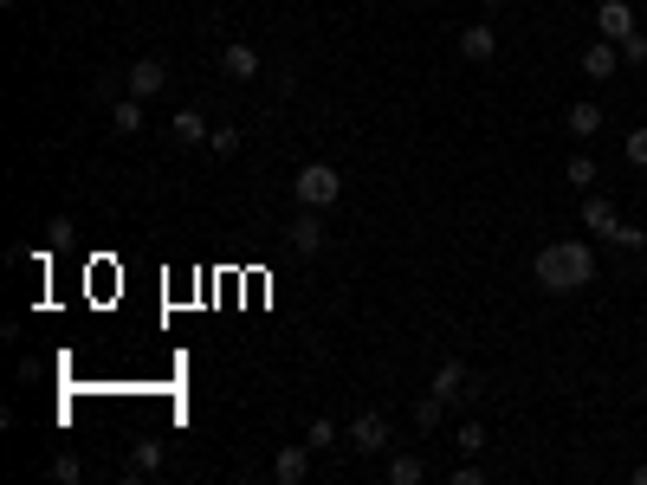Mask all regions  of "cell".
Listing matches in <instances>:
<instances>
[{
    "instance_id": "obj_17",
    "label": "cell",
    "mask_w": 647,
    "mask_h": 485,
    "mask_svg": "<svg viewBox=\"0 0 647 485\" xmlns=\"http://www.w3.org/2000/svg\"><path fill=\"white\" fill-rule=\"evenodd\" d=\"M130 473L136 479H143V473H162V440H149V434L136 440V447H130Z\"/></svg>"
},
{
    "instance_id": "obj_14",
    "label": "cell",
    "mask_w": 647,
    "mask_h": 485,
    "mask_svg": "<svg viewBox=\"0 0 647 485\" xmlns=\"http://www.w3.org/2000/svg\"><path fill=\"white\" fill-rule=\"evenodd\" d=\"M292 246H298L305 259L324 246V220H318V207H305V214H298V227H292Z\"/></svg>"
},
{
    "instance_id": "obj_18",
    "label": "cell",
    "mask_w": 647,
    "mask_h": 485,
    "mask_svg": "<svg viewBox=\"0 0 647 485\" xmlns=\"http://www.w3.org/2000/svg\"><path fill=\"white\" fill-rule=\"evenodd\" d=\"M408 414H415V427H421V434H434V427L447 421V401H440L434 388H428V395H421V401H415V408H408Z\"/></svg>"
},
{
    "instance_id": "obj_28",
    "label": "cell",
    "mask_w": 647,
    "mask_h": 485,
    "mask_svg": "<svg viewBox=\"0 0 647 485\" xmlns=\"http://www.w3.org/2000/svg\"><path fill=\"white\" fill-rule=\"evenodd\" d=\"M0 7H20V0H0Z\"/></svg>"
},
{
    "instance_id": "obj_6",
    "label": "cell",
    "mask_w": 647,
    "mask_h": 485,
    "mask_svg": "<svg viewBox=\"0 0 647 485\" xmlns=\"http://www.w3.org/2000/svg\"><path fill=\"white\" fill-rule=\"evenodd\" d=\"M596 33L622 46V39L635 33V7H628V0H602V7H596Z\"/></svg>"
},
{
    "instance_id": "obj_23",
    "label": "cell",
    "mask_w": 647,
    "mask_h": 485,
    "mask_svg": "<svg viewBox=\"0 0 647 485\" xmlns=\"http://www.w3.org/2000/svg\"><path fill=\"white\" fill-rule=\"evenodd\" d=\"M208 149H214V156H233V149H240V130H233V123H220V130H208Z\"/></svg>"
},
{
    "instance_id": "obj_16",
    "label": "cell",
    "mask_w": 647,
    "mask_h": 485,
    "mask_svg": "<svg viewBox=\"0 0 647 485\" xmlns=\"http://www.w3.org/2000/svg\"><path fill=\"white\" fill-rule=\"evenodd\" d=\"M169 136H175V143H208V117H201V110H175Z\"/></svg>"
},
{
    "instance_id": "obj_21",
    "label": "cell",
    "mask_w": 647,
    "mask_h": 485,
    "mask_svg": "<svg viewBox=\"0 0 647 485\" xmlns=\"http://www.w3.org/2000/svg\"><path fill=\"white\" fill-rule=\"evenodd\" d=\"M453 447H460V453H486V427H479V421H460V427H453Z\"/></svg>"
},
{
    "instance_id": "obj_15",
    "label": "cell",
    "mask_w": 647,
    "mask_h": 485,
    "mask_svg": "<svg viewBox=\"0 0 647 485\" xmlns=\"http://www.w3.org/2000/svg\"><path fill=\"white\" fill-rule=\"evenodd\" d=\"M110 130H117V136L143 130V97H117V104H110Z\"/></svg>"
},
{
    "instance_id": "obj_9",
    "label": "cell",
    "mask_w": 647,
    "mask_h": 485,
    "mask_svg": "<svg viewBox=\"0 0 647 485\" xmlns=\"http://www.w3.org/2000/svg\"><path fill=\"white\" fill-rule=\"evenodd\" d=\"M602 123H609V117H602V104H589V97H583V104H570V110H563V130H570L576 143L602 136Z\"/></svg>"
},
{
    "instance_id": "obj_2",
    "label": "cell",
    "mask_w": 647,
    "mask_h": 485,
    "mask_svg": "<svg viewBox=\"0 0 647 485\" xmlns=\"http://www.w3.org/2000/svg\"><path fill=\"white\" fill-rule=\"evenodd\" d=\"M292 194H298V207H330L343 194V175L330 169V162H305L298 182H292Z\"/></svg>"
},
{
    "instance_id": "obj_4",
    "label": "cell",
    "mask_w": 647,
    "mask_h": 485,
    "mask_svg": "<svg viewBox=\"0 0 647 485\" xmlns=\"http://www.w3.org/2000/svg\"><path fill=\"white\" fill-rule=\"evenodd\" d=\"M460 59L466 65H492V59H499V26H492V20H473L460 33Z\"/></svg>"
},
{
    "instance_id": "obj_25",
    "label": "cell",
    "mask_w": 647,
    "mask_h": 485,
    "mask_svg": "<svg viewBox=\"0 0 647 485\" xmlns=\"http://www.w3.org/2000/svg\"><path fill=\"white\" fill-rule=\"evenodd\" d=\"M52 479H65V485H72V479H85V466H78L72 453H59V460H52Z\"/></svg>"
},
{
    "instance_id": "obj_13",
    "label": "cell",
    "mask_w": 647,
    "mask_h": 485,
    "mask_svg": "<svg viewBox=\"0 0 647 485\" xmlns=\"http://www.w3.org/2000/svg\"><path fill=\"white\" fill-rule=\"evenodd\" d=\"M466 382H473V376H466V363H440L428 388H434L440 401H460V395H466Z\"/></svg>"
},
{
    "instance_id": "obj_5",
    "label": "cell",
    "mask_w": 647,
    "mask_h": 485,
    "mask_svg": "<svg viewBox=\"0 0 647 485\" xmlns=\"http://www.w3.org/2000/svg\"><path fill=\"white\" fill-rule=\"evenodd\" d=\"M615 72H622V46H615V39H596V46L583 52V78L589 85H609Z\"/></svg>"
},
{
    "instance_id": "obj_1",
    "label": "cell",
    "mask_w": 647,
    "mask_h": 485,
    "mask_svg": "<svg viewBox=\"0 0 647 485\" xmlns=\"http://www.w3.org/2000/svg\"><path fill=\"white\" fill-rule=\"evenodd\" d=\"M531 279H538L544 291H557V298H570V291L596 285V279H602L596 246H589V240H550V246H538V259H531Z\"/></svg>"
},
{
    "instance_id": "obj_22",
    "label": "cell",
    "mask_w": 647,
    "mask_h": 485,
    "mask_svg": "<svg viewBox=\"0 0 647 485\" xmlns=\"http://www.w3.org/2000/svg\"><path fill=\"white\" fill-rule=\"evenodd\" d=\"M622 156H628V169H647V123H641V130H628Z\"/></svg>"
},
{
    "instance_id": "obj_26",
    "label": "cell",
    "mask_w": 647,
    "mask_h": 485,
    "mask_svg": "<svg viewBox=\"0 0 647 485\" xmlns=\"http://www.w3.org/2000/svg\"><path fill=\"white\" fill-rule=\"evenodd\" d=\"M453 485H486V473H479V466L466 460V466H453Z\"/></svg>"
},
{
    "instance_id": "obj_27",
    "label": "cell",
    "mask_w": 647,
    "mask_h": 485,
    "mask_svg": "<svg viewBox=\"0 0 647 485\" xmlns=\"http://www.w3.org/2000/svg\"><path fill=\"white\" fill-rule=\"evenodd\" d=\"M486 7H492V13H499V7H505V0H486Z\"/></svg>"
},
{
    "instance_id": "obj_10",
    "label": "cell",
    "mask_w": 647,
    "mask_h": 485,
    "mask_svg": "<svg viewBox=\"0 0 647 485\" xmlns=\"http://www.w3.org/2000/svg\"><path fill=\"white\" fill-rule=\"evenodd\" d=\"M583 227L596 233V240H615V227H622V220H615V207L602 201V194H583Z\"/></svg>"
},
{
    "instance_id": "obj_20",
    "label": "cell",
    "mask_w": 647,
    "mask_h": 485,
    "mask_svg": "<svg viewBox=\"0 0 647 485\" xmlns=\"http://www.w3.org/2000/svg\"><path fill=\"white\" fill-rule=\"evenodd\" d=\"M305 440H311V447H318V453H330V447H337L343 434H337V421H330V414H318V421L305 427Z\"/></svg>"
},
{
    "instance_id": "obj_3",
    "label": "cell",
    "mask_w": 647,
    "mask_h": 485,
    "mask_svg": "<svg viewBox=\"0 0 647 485\" xmlns=\"http://www.w3.org/2000/svg\"><path fill=\"white\" fill-rule=\"evenodd\" d=\"M311 453H318L311 440H292V447H279V453H272V479H279V485H305V479H311Z\"/></svg>"
},
{
    "instance_id": "obj_12",
    "label": "cell",
    "mask_w": 647,
    "mask_h": 485,
    "mask_svg": "<svg viewBox=\"0 0 647 485\" xmlns=\"http://www.w3.org/2000/svg\"><path fill=\"white\" fill-rule=\"evenodd\" d=\"M563 182H570V188H583V194H596V182H602L596 156H589V149H576V156L563 162Z\"/></svg>"
},
{
    "instance_id": "obj_7",
    "label": "cell",
    "mask_w": 647,
    "mask_h": 485,
    "mask_svg": "<svg viewBox=\"0 0 647 485\" xmlns=\"http://www.w3.org/2000/svg\"><path fill=\"white\" fill-rule=\"evenodd\" d=\"M123 85H130V97H143V104H149V97H156L162 85H169V65H162V59H136Z\"/></svg>"
},
{
    "instance_id": "obj_8",
    "label": "cell",
    "mask_w": 647,
    "mask_h": 485,
    "mask_svg": "<svg viewBox=\"0 0 647 485\" xmlns=\"http://www.w3.org/2000/svg\"><path fill=\"white\" fill-rule=\"evenodd\" d=\"M350 447L356 453H382L389 447V421H382V414H356L350 421Z\"/></svg>"
},
{
    "instance_id": "obj_19",
    "label": "cell",
    "mask_w": 647,
    "mask_h": 485,
    "mask_svg": "<svg viewBox=\"0 0 647 485\" xmlns=\"http://www.w3.org/2000/svg\"><path fill=\"white\" fill-rule=\"evenodd\" d=\"M421 473H428V466H421L415 453H395L389 460V485H421Z\"/></svg>"
},
{
    "instance_id": "obj_24",
    "label": "cell",
    "mask_w": 647,
    "mask_h": 485,
    "mask_svg": "<svg viewBox=\"0 0 647 485\" xmlns=\"http://www.w3.org/2000/svg\"><path fill=\"white\" fill-rule=\"evenodd\" d=\"M622 65H647V33H641V26L622 39Z\"/></svg>"
},
{
    "instance_id": "obj_11",
    "label": "cell",
    "mask_w": 647,
    "mask_h": 485,
    "mask_svg": "<svg viewBox=\"0 0 647 485\" xmlns=\"http://www.w3.org/2000/svg\"><path fill=\"white\" fill-rule=\"evenodd\" d=\"M220 72L227 78H259V52L246 46V39H233V46L220 52Z\"/></svg>"
}]
</instances>
